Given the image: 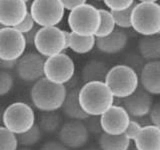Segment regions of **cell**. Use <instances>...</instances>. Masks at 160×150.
<instances>
[{"label":"cell","instance_id":"cell-44","mask_svg":"<svg viewBox=\"0 0 160 150\" xmlns=\"http://www.w3.org/2000/svg\"><path fill=\"white\" fill-rule=\"evenodd\" d=\"M132 150H136V149H135V148H133V149H132Z\"/></svg>","mask_w":160,"mask_h":150},{"label":"cell","instance_id":"cell-39","mask_svg":"<svg viewBox=\"0 0 160 150\" xmlns=\"http://www.w3.org/2000/svg\"><path fill=\"white\" fill-rule=\"evenodd\" d=\"M16 61H4V60L0 59V69L5 70V71H9L15 68Z\"/></svg>","mask_w":160,"mask_h":150},{"label":"cell","instance_id":"cell-19","mask_svg":"<svg viewBox=\"0 0 160 150\" xmlns=\"http://www.w3.org/2000/svg\"><path fill=\"white\" fill-rule=\"evenodd\" d=\"M79 89L72 88L66 93V97L62 104V111L63 114L67 118L71 120H79V121H84L88 118V115L85 113L81 106H80L79 99H78Z\"/></svg>","mask_w":160,"mask_h":150},{"label":"cell","instance_id":"cell-42","mask_svg":"<svg viewBox=\"0 0 160 150\" xmlns=\"http://www.w3.org/2000/svg\"><path fill=\"white\" fill-rule=\"evenodd\" d=\"M85 150H100L98 148H88V149H85Z\"/></svg>","mask_w":160,"mask_h":150},{"label":"cell","instance_id":"cell-10","mask_svg":"<svg viewBox=\"0 0 160 150\" xmlns=\"http://www.w3.org/2000/svg\"><path fill=\"white\" fill-rule=\"evenodd\" d=\"M24 35L15 28L3 27L0 30V59L17 61L26 50Z\"/></svg>","mask_w":160,"mask_h":150},{"label":"cell","instance_id":"cell-7","mask_svg":"<svg viewBox=\"0 0 160 150\" xmlns=\"http://www.w3.org/2000/svg\"><path fill=\"white\" fill-rule=\"evenodd\" d=\"M33 46L36 52L45 59L63 53L64 50L68 49L64 31L57 26L38 28Z\"/></svg>","mask_w":160,"mask_h":150},{"label":"cell","instance_id":"cell-32","mask_svg":"<svg viewBox=\"0 0 160 150\" xmlns=\"http://www.w3.org/2000/svg\"><path fill=\"white\" fill-rule=\"evenodd\" d=\"M84 124L86 126L89 134L91 133L94 135H100L103 133L99 116H88V118L84 120Z\"/></svg>","mask_w":160,"mask_h":150},{"label":"cell","instance_id":"cell-41","mask_svg":"<svg viewBox=\"0 0 160 150\" xmlns=\"http://www.w3.org/2000/svg\"><path fill=\"white\" fill-rule=\"evenodd\" d=\"M17 150H32L28 147H21V148H17Z\"/></svg>","mask_w":160,"mask_h":150},{"label":"cell","instance_id":"cell-35","mask_svg":"<svg viewBox=\"0 0 160 150\" xmlns=\"http://www.w3.org/2000/svg\"><path fill=\"white\" fill-rule=\"evenodd\" d=\"M148 116L150 120V124H152L160 129V101L153 104L151 111H150Z\"/></svg>","mask_w":160,"mask_h":150},{"label":"cell","instance_id":"cell-6","mask_svg":"<svg viewBox=\"0 0 160 150\" xmlns=\"http://www.w3.org/2000/svg\"><path fill=\"white\" fill-rule=\"evenodd\" d=\"M67 23L71 33L79 36H95L100 25L99 9L85 3L69 12Z\"/></svg>","mask_w":160,"mask_h":150},{"label":"cell","instance_id":"cell-1","mask_svg":"<svg viewBox=\"0 0 160 150\" xmlns=\"http://www.w3.org/2000/svg\"><path fill=\"white\" fill-rule=\"evenodd\" d=\"M80 106L88 116H101L114 104V96L104 82H89L79 89Z\"/></svg>","mask_w":160,"mask_h":150},{"label":"cell","instance_id":"cell-31","mask_svg":"<svg viewBox=\"0 0 160 150\" xmlns=\"http://www.w3.org/2000/svg\"><path fill=\"white\" fill-rule=\"evenodd\" d=\"M145 63H146V61L140 56V54L136 53H130L124 59V64L127 65L128 67L132 68L138 75L141 72Z\"/></svg>","mask_w":160,"mask_h":150},{"label":"cell","instance_id":"cell-25","mask_svg":"<svg viewBox=\"0 0 160 150\" xmlns=\"http://www.w3.org/2000/svg\"><path fill=\"white\" fill-rule=\"evenodd\" d=\"M99 14H100V25L95 37L103 38L111 34L116 29V25H115L113 15L109 10L99 9Z\"/></svg>","mask_w":160,"mask_h":150},{"label":"cell","instance_id":"cell-27","mask_svg":"<svg viewBox=\"0 0 160 150\" xmlns=\"http://www.w3.org/2000/svg\"><path fill=\"white\" fill-rule=\"evenodd\" d=\"M17 136L2 125L0 126V150H17Z\"/></svg>","mask_w":160,"mask_h":150},{"label":"cell","instance_id":"cell-5","mask_svg":"<svg viewBox=\"0 0 160 150\" xmlns=\"http://www.w3.org/2000/svg\"><path fill=\"white\" fill-rule=\"evenodd\" d=\"M35 124V112L29 104L16 101L3 110L2 126L13 134L25 133Z\"/></svg>","mask_w":160,"mask_h":150},{"label":"cell","instance_id":"cell-26","mask_svg":"<svg viewBox=\"0 0 160 150\" xmlns=\"http://www.w3.org/2000/svg\"><path fill=\"white\" fill-rule=\"evenodd\" d=\"M42 137V131L40 130L39 126L35 123L31 129L25 133L17 135L18 145H21L22 147H31L33 145H36L40 142Z\"/></svg>","mask_w":160,"mask_h":150},{"label":"cell","instance_id":"cell-12","mask_svg":"<svg viewBox=\"0 0 160 150\" xmlns=\"http://www.w3.org/2000/svg\"><path fill=\"white\" fill-rule=\"evenodd\" d=\"M59 142L68 149H78L86 145L89 132L83 121L69 120L61 125L58 130Z\"/></svg>","mask_w":160,"mask_h":150},{"label":"cell","instance_id":"cell-21","mask_svg":"<svg viewBox=\"0 0 160 150\" xmlns=\"http://www.w3.org/2000/svg\"><path fill=\"white\" fill-rule=\"evenodd\" d=\"M138 51L146 62L160 60V35L142 36L138 42Z\"/></svg>","mask_w":160,"mask_h":150},{"label":"cell","instance_id":"cell-20","mask_svg":"<svg viewBox=\"0 0 160 150\" xmlns=\"http://www.w3.org/2000/svg\"><path fill=\"white\" fill-rule=\"evenodd\" d=\"M107 64L101 60H89L82 68L81 77L84 83L89 82H104L108 72Z\"/></svg>","mask_w":160,"mask_h":150},{"label":"cell","instance_id":"cell-28","mask_svg":"<svg viewBox=\"0 0 160 150\" xmlns=\"http://www.w3.org/2000/svg\"><path fill=\"white\" fill-rule=\"evenodd\" d=\"M136 3V2H135ZM135 5V4H134ZM132 8H129L124 10V11L121 12H111L113 15L114 21H115V25L117 27H119V29H129L131 28V12H132Z\"/></svg>","mask_w":160,"mask_h":150},{"label":"cell","instance_id":"cell-14","mask_svg":"<svg viewBox=\"0 0 160 150\" xmlns=\"http://www.w3.org/2000/svg\"><path fill=\"white\" fill-rule=\"evenodd\" d=\"M25 0H0V24L3 27L15 28L29 13Z\"/></svg>","mask_w":160,"mask_h":150},{"label":"cell","instance_id":"cell-16","mask_svg":"<svg viewBox=\"0 0 160 150\" xmlns=\"http://www.w3.org/2000/svg\"><path fill=\"white\" fill-rule=\"evenodd\" d=\"M139 84L150 95H160V60L145 63L139 73Z\"/></svg>","mask_w":160,"mask_h":150},{"label":"cell","instance_id":"cell-29","mask_svg":"<svg viewBox=\"0 0 160 150\" xmlns=\"http://www.w3.org/2000/svg\"><path fill=\"white\" fill-rule=\"evenodd\" d=\"M104 4L110 12H121L134 6V0H104Z\"/></svg>","mask_w":160,"mask_h":150},{"label":"cell","instance_id":"cell-45","mask_svg":"<svg viewBox=\"0 0 160 150\" xmlns=\"http://www.w3.org/2000/svg\"><path fill=\"white\" fill-rule=\"evenodd\" d=\"M159 35H160V33H159Z\"/></svg>","mask_w":160,"mask_h":150},{"label":"cell","instance_id":"cell-43","mask_svg":"<svg viewBox=\"0 0 160 150\" xmlns=\"http://www.w3.org/2000/svg\"><path fill=\"white\" fill-rule=\"evenodd\" d=\"M2 28H3V26H2V25H1V24H0V30H1Z\"/></svg>","mask_w":160,"mask_h":150},{"label":"cell","instance_id":"cell-18","mask_svg":"<svg viewBox=\"0 0 160 150\" xmlns=\"http://www.w3.org/2000/svg\"><path fill=\"white\" fill-rule=\"evenodd\" d=\"M133 142L136 150H160V129L152 124L142 126Z\"/></svg>","mask_w":160,"mask_h":150},{"label":"cell","instance_id":"cell-11","mask_svg":"<svg viewBox=\"0 0 160 150\" xmlns=\"http://www.w3.org/2000/svg\"><path fill=\"white\" fill-rule=\"evenodd\" d=\"M45 58L37 52L24 53L15 65V71L20 80L26 83H35L44 77Z\"/></svg>","mask_w":160,"mask_h":150},{"label":"cell","instance_id":"cell-40","mask_svg":"<svg viewBox=\"0 0 160 150\" xmlns=\"http://www.w3.org/2000/svg\"><path fill=\"white\" fill-rule=\"evenodd\" d=\"M2 113L3 111H0V126H1V124H2Z\"/></svg>","mask_w":160,"mask_h":150},{"label":"cell","instance_id":"cell-22","mask_svg":"<svg viewBox=\"0 0 160 150\" xmlns=\"http://www.w3.org/2000/svg\"><path fill=\"white\" fill-rule=\"evenodd\" d=\"M100 150H129L131 141L122 135H108L102 133L98 139Z\"/></svg>","mask_w":160,"mask_h":150},{"label":"cell","instance_id":"cell-33","mask_svg":"<svg viewBox=\"0 0 160 150\" xmlns=\"http://www.w3.org/2000/svg\"><path fill=\"white\" fill-rule=\"evenodd\" d=\"M142 126H143V125L139 121H137V120L131 119V121H130V123H129L124 135L130 140V141H133V140L136 138L137 135L139 134Z\"/></svg>","mask_w":160,"mask_h":150},{"label":"cell","instance_id":"cell-13","mask_svg":"<svg viewBox=\"0 0 160 150\" xmlns=\"http://www.w3.org/2000/svg\"><path fill=\"white\" fill-rule=\"evenodd\" d=\"M131 117L122 105H112L100 116L102 132L108 135H122L125 133Z\"/></svg>","mask_w":160,"mask_h":150},{"label":"cell","instance_id":"cell-3","mask_svg":"<svg viewBox=\"0 0 160 150\" xmlns=\"http://www.w3.org/2000/svg\"><path fill=\"white\" fill-rule=\"evenodd\" d=\"M131 28L142 36L160 33V4L154 0L136 2L131 12Z\"/></svg>","mask_w":160,"mask_h":150},{"label":"cell","instance_id":"cell-4","mask_svg":"<svg viewBox=\"0 0 160 150\" xmlns=\"http://www.w3.org/2000/svg\"><path fill=\"white\" fill-rule=\"evenodd\" d=\"M104 83L114 98L125 99L140 86L139 75L125 64H118L109 68Z\"/></svg>","mask_w":160,"mask_h":150},{"label":"cell","instance_id":"cell-38","mask_svg":"<svg viewBox=\"0 0 160 150\" xmlns=\"http://www.w3.org/2000/svg\"><path fill=\"white\" fill-rule=\"evenodd\" d=\"M38 28L35 27L33 30H31L30 32L24 34V39L25 42H26V45H33L34 44V40H35V35H36Z\"/></svg>","mask_w":160,"mask_h":150},{"label":"cell","instance_id":"cell-34","mask_svg":"<svg viewBox=\"0 0 160 150\" xmlns=\"http://www.w3.org/2000/svg\"><path fill=\"white\" fill-rule=\"evenodd\" d=\"M35 25H36V24H35L33 18L31 17L30 13H28L27 16L25 17V19L18 25V26L15 27V29L18 30L20 33H22L24 35V34L30 32L31 30H33L35 28Z\"/></svg>","mask_w":160,"mask_h":150},{"label":"cell","instance_id":"cell-24","mask_svg":"<svg viewBox=\"0 0 160 150\" xmlns=\"http://www.w3.org/2000/svg\"><path fill=\"white\" fill-rule=\"evenodd\" d=\"M38 126L42 132L54 133L58 131L62 125V117L57 111L42 112L39 115Z\"/></svg>","mask_w":160,"mask_h":150},{"label":"cell","instance_id":"cell-15","mask_svg":"<svg viewBox=\"0 0 160 150\" xmlns=\"http://www.w3.org/2000/svg\"><path fill=\"white\" fill-rule=\"evenodd\" d=\"M122 106L131 118H144L148 116L151 111L153 97L139 86L134 93L123 99Z\"/></svg>","mask_w":160,"mask_h":150},{"label":"cell","instance_id":"cell-8","mask_svg":"<svg viewBox=\"0 0 160 150\" xmlns=\"http://www.w3.org/2000/svg\"><path fill=\"white\" fill-rule=\"evenodd\" d=\"M29 13L40 28L55 27L63 20L65 10L61 0H34L30 4Z\"/></svg>","mask_w":160,"mask_h":150},{"label":"cell","instance_id":"cell-2","mask_svg":"<svg viewBox=\"0 0 160 150\" xmlns=\"http://www.w3.org/2000/svg\"><path fill=\"white\" fill-rule=\"evenodd\" d=\"M66 93L65 85L52 83L43 77L32 85L30 98L34 107L41 112H52L62 107Z\"/></svg>","mask_w":160,"mask_h":150},{"label":"cell","instance_id":"cell-9","mask_svg":"<svg viewBox=\"0 0 160 150\" xmlns=\"http://www.w3.org/2000/svg\"><path fill=\"white\" fill-rule=\"evenodd\" d=\"M43 73L44 78L48 81L65 85L74 76L75 64L72 58L63 52L45 59Z\"/></svg>","mask_w":160,"mask_h":150},{"label":"cell","instance_id":"cell-23","mask_svg":"<svg viewBox=\"0 0 160 150\" xmlns=\"http://www.w3.org/2000/svg\"><path fill=\"white\" fill-rule=\"evenodd\" d=\"M96 43L95 36H79L71 33L69 38L68 48L76 54H87L92 51Z\"/></svg>","mask_w":160,"mask_h":150},{"label":"cell","instance_id":"cell-36","mask_svg":"<svg viewBox=\"0 0 160 150\" xmlns=\"http://www.w3.org/2000/svg\"><path fill=\"white\" fill-rule=\"evenodd\" d=\"M61 3L64 10H68L69 12H71L74 9L87 2L86 0H61Z\"/></svg>","mask_w":160,"mask_h":150},{"label":"cell","instance_id":"cell-17","mask_svg":"<svg viewBox=\"0 0 160 150\" xmlns=\"http://www.w3.org/2000/svg\"><path fill=\"white\" fill-rule=\"evenodd\" d=\"M128 43V36L123 30L115 29L114 31L103 38H96L95 47L104 54H117L124 50Z\"/></svg>","mask_w":160,"mask_h":150},{"label":"cell","instance_id":"cell-37","mask_svg":"<svg viewBox=\"0 0 160 150\" xmlns=\"http://www.w3.org/2000/svg\"><path fill=\"white\" fill-rule=\"evenodd\" d=\"M39 150H69L66 148L62 143L55 140H50V141L45 142Z\"/></svg>","mask_w":160,"mask_h":150},{"label":"cell","instance_id":"cell-30","mask_svg":"<svg viewBox=\"0 0 160 150\" xmlns=\"http://www.w3.org/2000/svg\"><path fill=\"white\" fill-rule=\"evenodd\" d=\"M14 85V79L9 71L0 69V97L8 94Z\"/></svg>","mask_w":160,"mask_h":150}]
</instances>
